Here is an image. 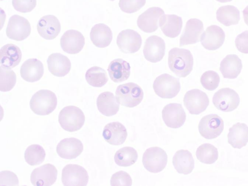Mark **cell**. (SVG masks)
Wrapping results in <instances>:
<instances>
[{"label":"cell","instance_id":"8992f818","mask_svg":"<svg viewBox=\"0 0 248 186\" xmlns=\"http://www.w3.org/2000/svg\"><path fill=\"white\" fill-rule=\"evenodd\" d=\"M167 161L166 153L158 147L148 148L142 156V163L144 168L153 173L162 171L165 168Z\"/></svg>","mask_w":248,"mask_h":186},{"label":"cell","instance_id":"484cf974","mask_svg":"<svg viewBox=\"0 0 248 186\" xmlns=\"http://www.w3.org/2000/svg\"><path fill=\"white\" fill-rule=\"evenodd\" d=\"M0 56V66L10 69L19 63L22 58V53L17 46L9 44L1 47Z\"/></svg>","mask_w":248,"mask_h":186},{"label":"cell","instance_id":"b9f144b4","mask_svg":"<svg viewBox=\"0 0 248 186\" xmlns=\"http://www.w3.org/2000/svg\"><path fill=\"white\" fill-rule=\"evenodd\" d=\"M14 8L21 13L31 12L36 5V0H12Z\"/></svg>","mask_w":248,"mask_h":186},{"label":"cell","instance_id":"3957f363","mask_svg":"<svg viewBox=\"0 0 248 186\" xmlns=\"http://www.w3.org/2000/svg\"><path fill=\"white\" fill-rule=\"evenodd\" d=\"M141 88L133 82H128L119 85L116 90L115 97L122 106L133 108L139 105L143 98Z\"/></svg>","mask_w":248,"mask_h":186},{"label":"cell","instance_id":"277c9868","mask_svg":"<svg viewBox=\"0 0 248 186\" xmlns=\"http://www.w3.org/2000/svg\"><path fill=\"white\" fill-rule=\"evenodd\" d=\"M85 115L78 107L68 106L60 112L58 121L61 127L68 132H74L80 129L85 122Z\"/></svg>","mask_w":248,"mask_h":186},{"label":"cell","instance_id":"f1b7e54d","mask_svg":"<svg viewBox=\"0 0 248 186\" xmlns=\"http://www.w3.org/2000/svg\"><path fill=\"white\" fill-rule=\"evenodd\" d=\"M110 79L114 82L119 83L127 80L130 74L129 63L122 59L112 61L108 68Z\"/></svg>","mask_w":248,"mask_h":186},{"label":"cell","instance_id":"7402d4cb","mask_svg":"<svg viewBox=\"0 0 248 186\" xmlns=\"http://www.w3.org/2000/svg\"><path fill=\"white\" fill-rule=\"evenodd\" d=\"M102 135L104 140L110 144L119 145L125 141L127 132L123 124L120 122H114L105 126Z\"/></svg>","mask_w":248,"mask_h":186},{"label":"cell","instance_id":"74e56055","mask_svg":"<svg viewBox=\"0 0 248 186\" xmlns=\"http://www.w3.org/2000/svg\"><path fill=\"white\" fill-rule=\"evenodd\" d=\"M0 90L1 92H8L15 86L16 77L15 73L10 68L2 66L0 67Z\"/></svg>","mask_w":248,"mask_h":186},{"label":"cell","instance_id":"f35d334b","mask_svg":"<svg viewBox=\"0 0 248 186\" xmlns=\"http://www.w3.org/2000/svg\"><path fill=\"white\" fill-rule=\"evenodd\" d=\"M202 86L206 90L213 91L218 87L220 78L215 71L209 70L205 72L200 79Z\"/></svg>","mask_w":248,"mask_h":186},{"label":"cell","instance_id":"ac0fdd59","mask_svg":"<svg viewBox=\"0 0 248 186\" xmlns=\"http://www.w3.org/2000/svg\"><path fill=\"white\" fill-rule=\"evenodd\" d=\"M60 44L64 52L75 54L82 49L85 45V38L79 31L69 30L66 31L61 37Z\"/></svg>","mask_w":248,"mask_h":186},{"label":"cell","instance_id":"4316f807","mask_svg":"<svg viewBox=\"0 0 248 186\" xmlns=\"http://www.w3.org/2000/svg\"><path fill=\"white\" fill-rule=\"evenodd\" d=\"M228 141L234 148L240 149L248 142V126L244 123H237L230 128Z\"/></svg>","mask_w":248,"mask_h":186},{"label":"cell","instance_id":"8fae6325","mask_svg":"<svg viewBox=\"0 0 248 186\" xmlns=\"http://www.w3.org/2000/svg\"><path fill=\"white\" fill-rule=\"evenodd\" d=\"M184 103L190 114L198 115L206 109L209 103V100L204 92L195 89L186 93L184 98Z\"/></svg>","mask_w":248,"mask_h":186},{"label":"cell","instance_id":"cb8c5ba5","mask_svg":"<svg viewBox=\"0 0 248 186\" xmlns=\"http://www.w3.org/2000/svg\"><path fill=\"white\" fill-rule=\"evenodd\" d=\"M44 74V66L42 62L36 59L26 60L20 68V75L25 81L34 82L41 79Z\"/></svg>","mask_w":248,"mask_h":186},{"label":"cell","instance_id":"7dc6e473","mask_svg":"<svg viewBox=\"0 0 248 186\" xmlns=\"http://www.w3.org/2000/svg\"><path fill=\"white\" fill-rule=\"evenodd\" d=\"M111 0V1H113V0Z\"/></svg>","mask_w":248,"mask_h":186},{"label":"cell","instance_id":"c3c4849f","mask_svg":"<svg viewBox=\"0 0 248 186\" xmlns=\"http://www.w3.org/2000/svg\"></svg>","mask_w":248,"mask_h":186},{"label":"cell","instance_id":"5b68a950","mask_svg":"<svg viewBox=\"0 0 248 186\" xmlns=\"http://www.w3.org/2000/svg\"><path fill=\"white\" fill-rule=\"evenodd\" d=\"M153 89L158 96L162 98H172L178 93L181 85L178 78L163 74L155 79Z\"/></svg>","mask_w":248,"mask_h":186},{"label":"cell","instance_id":"836d02e7","mask_svg":"<svg viewBox=\"0 0 248 186\" xmlns=\"http://www.w3.org/2000/svg\"><path fill=\"white\" fill-rule=\"evenodd\" d=\"M138 157L137 151L131 147L126 146L118 150L115 154L114 161L121 167H128L134 164Z\"/></svg>","mask_w":248,"mask_h":186},{"label":"cell","instance_id":"9c48e42d","mask_svg":"<svg viewBox=\"0 0 248 186\" xmlns=\"http://www.w3.org/2000/svg\"><path fill=\"white\" fill-rule=\"evenodd\" d=\"M199 132L206 139H213L219 136L224 129V122L216 114L207 115L202 117L198 125Z\"/></svg>","mask_w":248,"mask_h":186},{"label":"cell","instance_id":"7bdbcfd3","mask_svg":"<svg viewBox=\"0 0 248 186\" xmlns=\"http://www.w3.org/2000/svg\"><path fill=\"white\" fill-rule=\"evenodd\" d=\"M0 185L18 186V179L13 172L4 170L0 172Z\"/></svg>","mask_w":248,"mask_h":186},{"label":"cell","instance_id":"ffe728a7","mask_svg":"<svg viewBox=\"0 0 248 186\" xmlns=\"http://www.w3.org/2000/svg\"><path fill=\"white\" fill-rule=\"evenodd\" d=\"M204 30L202 22L197 18H191L186 23L180 39V46L193 44L200 41Z\"/></svg>","mask_w":248,"mask_h":186},{"label":"cell","instance_id":"ba28073f","mask_svg":"<svg viewBox=\"0 0 248 186\" xmlns=\"http://www.w3.org/2000/svg\"><path fill=\"white\" fill-rule=\"evenodd\" d=\"M89 180L87 170L77 164H67L62 169V181L64 186H85Z\"/></svg>","mask_w":248,"mask_h":186},{"label":"cell","instance_id":"d6a6232c","mask_svg":"<svg viewBox=\"0 0 248 186\" xmlns=\"http://www.w3.org/2000/svg\"><path fill=\"white\" fill-rule=\"evenodd\" d=\"M217 20L226 26L236 25L240 20L239 10L232 5H225L219 7L216 12Z\"/></svg>","mask_w":248,"mask_h":186},{"label":"cell","instance_id":"e575fe53","mask_svg":"<svg viewBox=\"0 0 248 186\" xmlns=\"http://www.w3.org/2000/svg\"><path fill=\"white\" fill-rule=\"evenodd\" d=\"M85 79L91 86L101 87L105 85L108 80L106 72L98 66H93L86 72Z\"/></svg>","mask_w":248,"mask_h":186},{"label":"cell","instance_id":"44dd1931","mask_svg":"<svg viewBox=\"0 0 248 186\" xmlns=\"http://www.w3.org/2000/svg\"><path fill=\"white\" fill-rule=\"evenodd\" d=\"M83 150L81 141L75 138H65L60 141L56 147L58 155L62 158L72 159L77 157Z\"/></svg>","mask_w":248,"mask_h":186},{"label":"cell","instance_id":"4dcf8cb0","mask_svg":"<svg viewBox=\"0 0 248 186\" xmlns=\"http://www.w3.org/2000/svg\"><path fill=\"white\" fill-rule=\"evenodd\" d=\"M96 104L98 110L106 116H113L119 110V103L110 92L101 93L97 98Z\"/></svg>","mask_w":248,"mask_h":186},{"label":"cell","instance_id":"60d3db41","mask_svg":"<svg viewBox=\"0 0 248 186\" xmlns=\"http://www.w3.org/2000/svg\"><path fill=\"white\" fill-rule=\"evenodd\" d=\"M132 181L129 174L124 171H119L114 173L110 179V185L131 186Z\"/></svg>","mask_w":248,"mask_h":186},{"label":"cell","instance_id":"7a4b0ae2","mask_svg":"<svg viewBox=\"0 0 248 186\" xmlns=\"http://www.w3.org/2000/svg\"><path fill=\"white\" fill-rule=\"evenodd\" d=\"M57 98L56 94L48 90H41L32 96L30 106L31 110L39 115H46L56 108Z\"/></svg>","mask_w":248,"mask_h":186},{"label":"cell","instance_id":"603a6c76","mask_svg":"<svg viewBox=\"0 0 248 186\" xmlns=\"http://www.w3.org/2000/svg\"><path fill=\"white\" fill-rule=\"evenodd\" d=\"M48 69L53 75L62 77L67 75L71 69V62L66 56L60 53L50 54L47 60Z\"/></svg>","mask_w":248,"mask_h":186},{"label":"cell","instance_id":"30bf717a","mask_svg":"<svg viewBox=\"0 0 248 186\" xmlns=\"http://www.w3.org/2000/svg\"><path fill=\"white\" fill-rule=\"evenodd\" d=\"M29 21L21 16L14 15L10 17L6 30V35L11 39L20 41L27 38L31 33Z\"/></svg>","mask_w":248,"mask_h":186},{"label":"cell","instance_id":"83f0119b","mask_svg":"<svg viewBox=\"0 0 248 186\" xmlns=\"http://www.w3.org/2000/svg\"><path fill=\"white\" fill-rule=\"evenodd\" d=\"M90 39L96 46L104 48L108 46L112 39V33L110 28L103 23L95 25L91 29Z\"/></svg>","mask_w":248,"mask_h":186},{"label":"cell","instance_id":"8d00e7d4","mask_svg":"<svg viewBox=\"0 0 248 186\" xmlns=\"http://www.w3.org/2000/svg\"><path fill=\"white\" fill-rule=\"evenodd\" d=\"M46 152L44 149L40 145L32 144L26 149L24 158L26 162L31 166L41 164L45 160Z\"/></svg>","mask_w":248,"mask_h":186},{"label":"cell","instance_id":"e0dca14e","mask_svg":"<svg viewBox=\"0 0 248 186\" xmlns=\"http://www.w3.org/2000/svg\"><path fill=\"white\" fill-rule=\"evenodd\" d=\"M225 38V32L219 26L212 25L206 29L200 38L202 46L209 50H215L223 44Z\"/></svg>","mask_w":248,"mask_h":186},{"label":"cell","instance_id":"f6af8a7d","mask_svg":"<svg viewBox=\"0 0 248 186\" xmlns=\"http://www.w3.org/2000/svg\"><path fill=\"white\" fill-rule=\"evenodd\" d=\"M243 15L244 21L248 26V5L243 11Z\"/></svg>","mask_w":248,"mask_h":186},{"label":"cell","instance_id":"7c38bea8","mask_svg":"<svg viewBox=\"0 0 248 186\" xmlns=\"http://www.w3.org/2000/svg\"><path fill=\"white\" fill-rule=\"evenodd\" d=\"M117 45L120 50L124 53H134L140 48L142 39L137 31L126 29L121 31L117 36Z\"/></svg>","mask_w":248,"mask_h":186},{"label":"cell","instance_id":"52a82bcc","mask_svg":"<svg viewBox=\"0 0 248 186\" xmlns=\"http://www.w3.org/2000/svg\"><path fill=\"white\" fill-rule=\"evenodd\" d=\"M212 101L218 109L224 112H230L237 108L239 105L240 98L233 89L224 88L215 93Z\"/></svg>","mask_w":248,"mask_h":186},{"label":"cell","instance_id":"1f68e13d","mask_svg":"<svg viewBox=\"0 0 248 186\" xmlns=\"http://www.w3.org/2000/svg\"><path fill=\"white\" fill-rule=\"evenodd\" d=\"M172 164L178 173L185 175L191 173L194 167L192 155L187 150L177 151L173 157Z\"/></svg>","mask_w":248,"mask_h":186},{"label":"cell","instance_id":"2e32d148","mask_svg":"<svg viewBox=\"0 0 248 186\" xmlns=\"http://www.w3.org/2000/svg\"><path fill=\"white\" fill-rule=\"evenodd\" d=\"M163 15L164 12L161 8L150 7L139 16L137 19L138 26L144 32H154L158 29L159 20Z\"/></svg>","mask_w":248,"mask_h":186},{"label":"cell","instance_id":"f546056e","mask_svg":"<svg viewBox=\"0 0 248 186\" xmlns=\"http://www.w3.org/2000/svg\"><path fill=\"white\" fill-rule=\"evenodd\" d=\"M242 68L240 59L236 55L229 54L221 61L219 69L224 78L234 79L239 75Z\"/></svg>","mask_w":248,"mask_h":186},{"label":"cell","instance_id":"d4e9b609","mask_svg":"<svg viewBox=\"0 0 248 186\" xmlns=\"http://www.w3.org/2000/svg\"><path fill=\"white\" fill-rule=\"evenodd\" d=\"M158 24L166 36L175 38L180 33L183 21L182 17L175 15H163L160 17Z\"/></svg>","mask_w":248,"mask_h":186},{"label":"cell","instance_id":"4fadbf2b","mask_svg":"<svg viewBox=\"0 0 248 186\" xmlns=\"http://www.w3.org/2000/svg\"><path fill=\"white\" fill-rule=\"evenodd\" d=\"M163 120L166 125L172 128L182 126L186 120V114L182 106L178 103H170L162 111Z\"/></svg>","mask_w":248,"mask_h":186},{"label":"cell","instance_id":"ab89813d","mask_svg":"<svg viewBox=\"0 0 248 186\" xmlns=\"http://www.w3.org/2000/svg\"><path fill=\"white\" fill-rule=\"evenodd\" d=\"M146 3V0H120L119 6L125 13H133L139 10Z\"/></svg>","mask_w":248,"mask_h":186},{"label":"cell","instance_id":"6da1fadb","mask_svg":"<svg viewBox=\"0 0 248 186\" xmlns=\"http://www.w3.org/2000/svg\"><path fill=\"white\" fill-rule=\"evenodd\" d=\"M168 65L170 70L176 76L185 78L193 69L192 55L188 49L172 48L169 52Z\"/></svg>","mask_w":248,"mask_h":186},{"label":"cell","instance_id":"ee69618b","mask_svg":"<svg viewBox=\"0 0 248 186\" xmlns=\"http://www.w3.org/2000/svg\"><path fill=\"white\" fill-rule=\"evenodd\" d=\"M235 44L240 52L248 54V30L237 35L235 40Z\"/></svg>","mask_w":248,"mask_h":186},{"label":"cell","instance_id":"d590c367","mask_svg":"<svg viewBox=\"0 0 248 186\" xmlns=\"http://www.w3.org/2000/svg\"><path fill=\"white\" fill-rule=\"evenodd\" d=\"M196 155L201 162L207 164L215 163L218 158V151L216 147L209 143H204L197 149Z\"/></svg>","mask_w":248,"mask_h":186},{"label":"cell","instance_id":"5bb4252c","mask_svg":"<svg viewBox=\"0 0 248 186\" xmlns=\"http://www.w3.org/2000/svg\"><path fill=\"white\" fill-rule=\"evenodd\" d=\"M57 174L53 165L46 164L33 170L31 174V182L35 186H51L55 182Z\"/></svg>","mask_w":248,"mask_h":186},{"label":"cell","instance_id":"d6986e66","mask_svg":"<svg viewBox=\"0 0 248 186\" xmlns=\"http://www.w3.org/2000/svg\"><path fill=\"white\" fill-rule=\"evenodd\" d=\"M61 24L53 15L42 17L38 22L37 29L39 35L46 40L55 38L61 31Z\"/></svg>","mask_w":248,"mask_h":186},{"label":"cell","instance_id":"9a60e30c","mask_svg":"<svg viewBox=\"0 0 248 186\" xmlns=\"http://www.w3.org/2000/svg\"><path fill=\"white\" fill-rule=\"evenodd\" d=\"M143 52L146 60L155 63L160 61L165 52V43L163 39L156 35L149 37L146 40Z\"/></svg>","mask_w":248,"mask_h":186},{"label":"cell","instance_id":"bcb514c9","mask_svg":"<svg viewBox=\"0 0 248 186\" xmlns=\"http://www.w3.org/2000/svg\"><path fill=\"white\" fill-rule=\"evenodd\" d=\"M217 1H219L220 2L224 3V2H228L232 1V0H216Z\"/></svg>","mask_w":248,"mask_h":186}]
</instances>
